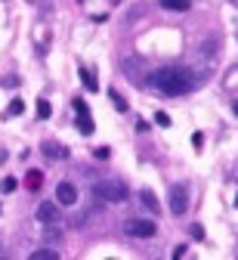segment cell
<instances>
[{
    "label": "cell",
    "instance_id": "obj_10",
    "mask_svg": "<svg viewBox=\"0 0 238 260\" xmlns=\"http://www.w3.org/2000/svg\"><path fill=\"white\" fill-rule=\"evenodd\" d=\"M31 260H59V251H53V248H37V251H31Z\"/></svg>",
    "mask_w": 238,
    "mask_h": 260
},
{
    "label": "cell",
    "instance_id": "obj_14",
    "mask_svg": "<svg viewBox=\"0 0 238 260\" xmlns=\"http://www.w3.org/2000/svg\"><path fill=\"white\" fill-rule=\"evenodd\" d=\"M50 115H53V105L47 99H37V118H50Z\"/></svg>",
    "mask_w": 238,
    "mask_h": 260
},
{
    "label": "cell",
    "instance_id": "obj_1",
    "mask_svg": "<svg viewBox=\"0 0 238 260\" xmlns=\"http://www.w3.org/2000/svg\"><path fill=\"white\" fill-rule=\"evenodd\" d=\"M152 87L161 90V93H170V96H183V93H189V90H195V78H192V71H186V69H158V71H152Z\"/></svg>",
    "mask_w": 238,
    "mask_h": 260
},
{
    "label": "cell",
    "instance_id": "obj_16",
    "mask_svg": "<svg viewBox=\"0 0 238 260\" xmlns=\"http://www.w3.org/2000/svg\"><path fill=\"white\" fill-rule=\"evenodd\" d=\"M16 189V177H3V180H0V192H3V195H6V192H13Z\"/></svg>",
    "mask_w": 238,
    "mask_h": 260
},
{
    "label": "cell",
    "instance_id": "obj_22",
    "mask_svg": "<svg viewBox=\"0 0 238 260\" xmlns=\"http://www.w3.org/2000/svg\"><path fill=\"white\" fill-rule=\"evenodd\" d=\"M235 205H238V195H235Z\"/></svg>",
    "mask_w": 238,
    "mask_h": 260
},
{
    "label": "cell",
    "instance_id": "obj_18",
    "mask_svg": "<svg viewBox=\"0 0 238 260\" xmlns=\"http://www.w3.org/2000/svg\"><path fill=\"white\" fill-rule=\"evenodd\" d=\"M155 124H161V127H170V115H167V112H158V115H155Z\"/></svg>",
    "mask_w": 238,
    "mask_h": 260
},
{
    "label": "cell",
    "instance_id": "obj_20",
    "mask_svg": "<svg viewBox=\"0 0 238 260\" xmlns=\"http://www.w3.org/2000/svg\"><path fill=\"white\" fill-rule=\"evenodd\" d=\"M74 112L84 115V112H87V103H84V99H74Z\"/></svg>",
    "mask_w": 238,
    "mask_h": 260
},
{
    "label": "cell",
    "instance_id": "obj_9",
    "mask_svg": "<svg viewBox=\"0 0 238 260\" xmlns=\"http://www.w3.org/2000/svg\"><path fill=\"white\" fill-rule=\"evenodd\" d=\"M81 84L90 90V93H96V90H99V81L93 78V71H87V69H81Z\"/></svg>",
    "mask_w": 238,
    "mask_h": 260
},
{
    "label": "cell",
    "instance_id": "obj_12",
    "mask_svg": "<svg viewBox=\"0 0 238 260\" xmlns=\"http://www.w3.org/2000/svg\"><path fill=\"white\" fill-rule=\"evenodd\" d=\"M142 205H146V208H149V211H155V214L161 211V205H158V198H155V195H152V192H149V189H142Z\"/></svg>",
    "mask_w": 238,
    "mask_h": 260
},
{
    "label": "cell",
    "instance_id": "obj_15",
    "mask_svg": "<svg viewBox=\"0 0 238 260\" xmlns=\"http://www.w3.org/2000/svg\"><path fill=\"white\" fill-rule=\"evenodd\" d=\"M112 105H115V108H118V112H121V115L127 112V99H124L121 93H115V90H112Z\"/></svg>",
    "mask_w": 238,
    "mask_h": 260
},
{
    "label": "cell",
    "instance_id": "obj_6",
    "mask_svg": "<svg viewBox=\"0 0 238 260\" xmlns=\"http://www.w3.org/2000/svg\"><path fill=\"white\" fill-rule=\"evenodd\" d=\"M37 220L40 223H59V205L56 201H40L37 205Z\"/></svg>",
    "mask_w": 238,
    "mask_h": 260
},
{
    "label": "cell",
    "instance_id": "obj_13",
    "mask_svg": "<svg viewBox=\"0 0 238 260\" xmlns=\"http://www.w3.org/2000/svg\"><path fill=\"white\" fill-rule=\"evenodd\" d=\"M37 186H44V173L40 171H28V189H37Z\"/></svg>",
    "mask_w": 238,
    "mask_h": 260
},
{
    "label": "cell",
    "instance_id": "obj_2",
    "mask_svg": "<svg viewBox=\"0 0 238 260\" xmlns=\"http://www.w3.org/2000/svg\"><path fill=\"white\" fill-rule=\"evenodd\" d=\"M93 195L102 198V201H108V205H121V201H127V186L121 180H99V183H93Z\"/></svg>",
    "mask_w": 238,
    "mask_h": 260
},
{
    "label": "cell",
    "instance_id": "obj_3",
    "mask_svg": "<svg viewBox=\"0 0 238 260\" xmlns=\"http://www.w3.org/2000/svg\"><path fill=\"white\" fill-rule=\"evenodd\" d=\"M170 211L176 217H183L189 211V186H186V183H173V186H170Z\"/></svg>",
    "mask_w": 238,
    "mask_h": 260
},
{
    "label": "cell",
    "instance_id": "obj_21",
    "mask_svg": "<svg viewBox=\"0 0 238 260\" xmlns=\"http://www.w3.org/2000/svg\"><path fill=\"white\" fill-rule=\"evenodd\" d=\"M232 108H235V115H238V103H235V105H232Z\"/></svg>",
    "mask_w": 238,
    "mask_h": 260
},
{
    "label": "cell",
    "instance_id": "obj_7",
    "mask_svg": "<svg viewBox=\"0 0 238 260\" xmlns=\"http://www.w3.org/2000/svg\"><path fill=\"white\" fill-rule=\"evenodd\" d=\"M161 6H164V10H173V13H186L192 6V0H161Z\"/></svg>",
    "mask_w": 238,
    "mask_h": 260
},
{
    "label": "cell",
    "instance_id": "obj_8",
    "mask_svg": "<svg viewBox=\"0 0 238 260\" xmlns=\"http://www.w3.org/2000/svg\"><path fill=\"white\" fill-rule=\"evenodd\" d=\"M44 155H50V158H68V149H62L59 142H44Z\"/></svg>",
    "mask_w": 238,
    "mask_h": 260
},
{
    "label": "cell",
    "instance_id": "obj_4",
    "mask_svg": "<svg viewBox=\"0 0 238 260\" xmlns=\"http://www.w3.org/2000/svg\"><path fill=\"white\" fill-rule=\"evenodd\" d=\"M124 232L130 239H152L158 232V226L152 220H124Z\"/></svg>",
    "mask_w": 238,
    "mask_h": 260
},
{
    "label": "cell",
    "instance_id": "obj_5",
    "mask_svg": "<svg viewBox=\"0 0 238 260\" xmlns=\"http://www.w3.org/2000/svg\"><path fill=\"white\" fill-rule=\"evenodd\" d=\"M56 201L59 205H74L78 201V189H74V183H68V180H62L56 186Z\"/></svg>",
    "mask_w": 238,
    "mask_h": 260
},
{
    "label": "cell",
    "instance_id": "obj_11",
    "mask_svg": "<svg viewBox=\"0 0 238 260\" xmlns=\"http://www.w3.org/2000/svg\"><path fill=\"white\" fill-rule=\"evenodd\" d=\"M78 130L87 137V133H93V118H90V112H84V115H78Z\"/></svg>",
    "mask_w": 238,
    "mask_h": 260
},
{
    "label": "cell",
    "instance_id": "obj_19",
    "mask_svg": "<svg viewBox=\"0 0 238 260\" xmlns=\"http://www.w3.org/2000/svg\"><path fill=\"white\" fill-rule=\"evenodd\" d=\"M186 248H189V245H176V248H173V260H180V257H186Z\"/></svg>",
    "mask_w": 238,
    "mask_h": 260
},
{
    "label": "cell",
    "instance_id": "obj_17",
    "mask_svg": "<svg viewBox=\"0 0 238 260\" xmlns=\"http://www.w3.org/2000/svg\"><path fill=\"white\" fill-rule=\"evenodd\" d=\"M25 112V103H22V99H13V103H10V115H22Z\"/></svg>",
    "mask_w": 238,
    "mask_h": 260
}]
</instances>
